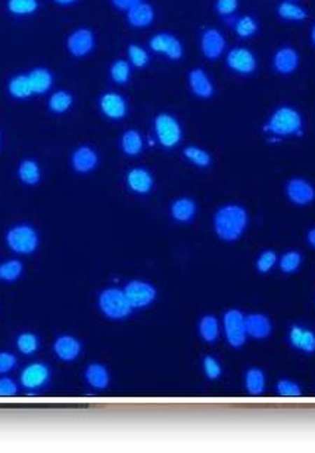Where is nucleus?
<instances>
[{"label":"nucleus","instance_id":"0eeeda50","mask_svg":"<svg viewBox=\"0 0 315 453\" xmlns=\"http://www.w3.org/2000/svg\"><path fill=\"white\" fill-rule=\"evenodd\" d=\"M66 52L76 60H83L89 56L96 48V36L90 28L80 27L71 32L65 41Z\"/></svg>","mask_w":315,"mask_h":453},{"label":"nucleus","instance_id":"393cba45","mask_svg":"<svg viewBox=\"0 0 315 453\" xmlns=\"http://www.w3.org/2000/svg\"><path fill=\"white\" fill-rule=\"evenodd\" d=\"M84 378L88 381V384L96 390H105L111 381L106 366L102 363H90L85 367Z\"/></svg>","mask_w":315,"mask_h":453},{"label":"nucleus","instance_id":"3c124183","mask_svg":"<svg viewBox=\"0 0 315 453\" xmlns=\"http://www.w3.org/2000/svg\"><path fill=\"white\" fill-rule=\"evenodd\" d=\"M311 41H312V45L315 46V25L312 27V30H311Z\"/></svg>","mask_w":315,"mask_h":453},{"label":"nucleus","instance_id":"72a5a7b5","mask_svg":"<svg viewBox=\"0 0 315 453\" xmlns=\"http://www.w3.org/2000/svg\"><path fill=\"white\" fill-rule=\"evenodd\" d=\"M183 155H184L186 160L190 161L193 165L200 167V168L209 167L211 161H212L211 154L208 151L199 148V147H195V145L186 147L183 151Z\"/></svg>","mask_w":315,"mask_h":453},{"label":"nucleus","instance_id":"7ed1b4c3","mask_svg":"<svg viewBox=\"0 0 315 453\" xmlns=\"http://www.w3.org/2000/svg\"><path fill=\"white\" fill-rule=\"evenodd\" d=\"M99 309L108 319L121 320L132 315L134 310L128 302L124 290L120 288H106L99 294L97 300Z\"/></svg>","mask_w":315,"mask_h":453},{"label":"nucleus","instance_id":"ddd939ff","mask_svg":"<svg viewBox=\"0 0 315 453\" xmlns=\"http://www.w3.org/2000/svg\"><path fill=\"white\" fill-rule=\"evenodd\" d=\"M50 378V370L45 363H31L21 372V384L27 390H38L45 387Z\"/></svg>","mask_w":315,"mask_h":453},{"label":"nucleus","instance_id":"58836bf2","mask_svg":"<svg viewBox=\"0 0 315 453\" xmlns=\"http://www.w3.org/2000/svg\"><path fill=\"white\" fill-rule=\"evenodd\" d=\"M40 347V339L33 332H22L17 337V349L22 355L30 356Z\"/></svg>","mask_w":315,"mask_h":453},{"label":"nucleus","instance_id":"b1692460","mask_svg":"<svg viewBox=\"0 0 315 453\" xmlns=\"http://www.w3.org/2000/svg\"><path fill=\"white\" fill-rule=\"evenodd\" d=\"M74 105V95L66 89L55 90L49 95L48 99V109L55 116H64L73 108Z\"/></svg>","mask_w":315,"mask_h":453},{"label":"nucleus","instance_id":"7c9ffc66","mask_svg":"<svg viewBox=\"0 0 315 453\" xmlns=\"http://www.w3.org/2000/svg\"><path fill=\"white\" fill-rule=\"evenodd\" d=\"M6 8L15 17H30L40 9V0H8Z\"/></svg>","mask_w":315,"mask_h":453},{"label":"nucleus","instance_id":"20e7f679","mask_svg":"<svg viewBox=\"0 0 315 453\" xmlns=\"http://www.w3.org/2000/svg\"><path fill=\"white\" fill-rule=\"evenodd\" d=\"M40 238L31 224H17L6 234L8 247L21 256H30L38 248Z\"/></svg>","mask_w":315,"mask_h":453},{"label":"nucleus","instance_id":"8fccbe9b","mask_svg":"<svg viewBox=\"0 0 315 453\" xmlns=\"http://www.w3.org/2000/svg\"><path fill=\"white\" fill-rule=\"evenodd\" d=\"M308 243H309V245L312 247V248H315V229H311L309 232H308Z\"/></svg>","mask_w":315,"mask_h":453},{"label":"nucleus","instance_id":"39448f33","mask_svg":"<svg viewBox=\"0 0 315 453\" xmlns=\"http://www.w3.org/2000/svg\"><path fill=\"white\" fill-rule=\"evenodd\" d=\"M153 129L156 135V140L161 147L167 149L176 148L183 139V129L180 121L168 114V112H161L153 120Z\"/></svg>","mask_w":315,"mask_h":453},{"label":"nucleus","instance_id":"c9c22d12","mask_svg":"<svg viewBox=\"0 0 315 453\" xmlns=\"http://www.w3.org/2000/svg\"><path fill=\"white\" fill-rule=\"evenodd\" d=\"M277 13L280 18L286 21H304L307 20L308 13L304 8H300L292 2H283L277 8Z\"/></svg>","mask_w":315,"mask_h":453},{"label":"nucleus","instance_id":"a19ab883","mask_svg":"<svg viewBox=\"0 0 315 453\" xmlns=\"http://www.w3.org/2000/svg\"><path fill=\"white\" fill-rule=\"evenodd\" d=\"M277 394L283 395V398H299L302 395V388L298 384V382L292 379H280L276 386Z\"/></svg>","mask_w":315,"mask_h":453},{"label":"nucleus","instance_id":"a211bd4d","mask_svg":"<svg viewBox=\"0 0 315 453\" xmlns=\"http://www.w3.org/2000/svg\"><path fill=\"white\" fill-rule=\"evenodd\" d=\"M27 76L28 80H30L34 96L48 95L55 84V76L46 67H36L30 69Z\"/></svg>","mask_w":315,"mask_h":453},{"label":"nucleus","instance_id":"473e14b6","mask_svg":"<svg viewBox=\"0 0 315 453\" xmlns=\"http://www.w3.org/2000/svg\"><path fill=\"white\" fill-rule=\"evenodd\" d=\"M109 77L113 83L120 84H127L132 79V64L127 60H117L113 61L109 67Z\"/></svg>","mask_w":315,"mask_h":453},{"label":"nucleus","instance_id":"f704fd0d","mask_svg":"<svg viewBox=\"0 0 315 453\" xmlns=\"http://www.w3.org/2000/svg\"><path fill=\"white\" fill-rule=\"evenodd\" d=\"M24 273V264L20 260H6L0 263V280L15 282Z\"/></svg>","mask_w":315,"mask_h":453},{"label":"nucleus","instance_id":"2f4dec72","mask_svg":"<svg viewBox=\"0 0 315 453\" xmlns=\"http://www.w3.org/2000/svg\"><path fill=\"white\" fill-rule=\"evenodd\" d=\"M245 387L251 395L262 394L265 390V374L258 367H251L245 375Z\"/></svg>","mask_w":315,"mask_h":453},{"label":"nucleus","instance_id":"4468645a","mask_svg":"<svg viewBox=\"0 0 315 453\" xmlns=\"http://www.w3.org/2000/svg\"><path fill=\"white\" fill-rule=\"evenodd\" d=\"M286 195L296 205H308L315 200V189L305 179L295 177L286 185Z\"/></svg>","mask_w":315,"mask_h":453},{"label":"nucleus","instance_id":"e433bc0d","mask_svg":"<svg viewBox=\"0 0 315 453\" xmlns=\"http://www.w3.org/2000/svg\"><path fill=\"white\" fill-rule=\"evenodd\" d=\"M127 55H128V62H130L132 67H134V68H145L150 62L148 50L136 43L128 45Z\"/></svg>","mask_w":315,"mask_h":453},{"label":"nucleus","instance_id":"4be33fe9","mask_svg":"<svg viewBox=\"0 0 315 453\" xmlns=\"http://www.w3.org/2000/svg\"><path fill=\"white\" fill-rule=\"evenodd\" d=\"M289 342L292 347L299 351H304L307 355L315 353V332L307 330L300 325H293L289 331Z\"/></svg>","mask_w":315,"mask_h":453},{"label":"nucleus","instance_id":"6ab92c4d","mask_svg":"<svg viewBox=\"0 0 315 453\" xmlns=\"http://www.w3.org/2000/svg\"><path fill=\"white\" fill-rule=\"evenodd\" d=\"M153 176L149 170L143 167L132 168L130 172L127 173V185L133 192L139 195H146L153 188Z\"/></svg>","mask_w":315,"mask_h":453},{"label":"nucleus","instance_id":"4c0bfd02","mask_svg":"<svg viewBox=\"0 0 315 453\" xmlns=\"http://www.w3.org/2000/svg\"><path fill=\"white\" fill-rule=\"evenodd\" d=\"M302 254L298 252V251H288L286 254H283V256L280 257L279 260V267H280V271L286 275H290V273H295L298 269L300 267V264H302Z\"/></svg>","mask_w":315,"mask_h":453},{"label":"nucleus","instance_id":"9b49d317","mask_svg":"<svg viewBox=\"0 0 315 453\" xmlns=\"http://www.w3.org/2000/svg\"><path fill=\"white\" fill-rule=\"evenodd\" d=\"M227 67L232 72L243 76H249L256 69L255 55L246 48H234L227 53L225 58Z\"/></svg>","mask_w":315,"mask_h":453},{"label":"nucleus","instance_id":"f8f14e48","mask_svg":"<svg viewBox=\"0 0 315 453\" xmlns=\"http://www.w3.org/2000/svg\"><path fill=\"white\" fill-rule=\"evenodd\" d=\"M227 41L223 33L217 28H206L200 36V50L209 61H216L224 53Z\"/></svg>","mask_w":315,"mask_h":453},{"label":"nucleus","instance_id":"a878e982","mask_svg":"<svg viewBox=\"0 0 315 453\" xmlns=\"http://www.w3.org/2000/svg\"><path fill=\"white\" fill-rule=\"evenodd\" d=\"M196 203L190 198H178L171 205V216L178 223H189L196 216Z\"/></svg>","mask_w":315,"mask_h":453},{"label":"nucleus","instance_id":"a18cd8bd","mask_svg":"<svg viewBox=\"0 0 315 453\" xmlns=\"http://www.w3.org/2000/svg\"><path fill=\"white\" fill-rule=\"evenodd\" d=\"M17 356L9 351H0V374H8L17 367Z\"/></svg>","mask_w":315,"mask_h":453},{"label":"nucleus","instance_id":"37998d69","mask_svg":"<svg viewBox=\"0 0 315 453\" xmlns=\"http://www.w3.org/2000/svg\"><path fill=\"white\" fill-rule=\"evenodd\" d=\"M202 367H204V372H205L206 378H209V379H218L223 375L221 363L216 358H212V356H205L204 358Z\"/></svg>","mask_w":315,"mask_h":453},{"label":"nucleus","instance_id":"bb28decb","mask_svg":"<svg viewBox=\"0 0 315 453\" xmlns=\"http://www.w3.org/2000/svg\"><path fill=\"white\" fill-rule=\"evenodd\" d=\"M8 93L17 101H27L34 96L27 74H17L8 81Z\"/></svg>","mask_w":315,"mask_h":453},{"label":"nucleus","instance_id":"6e6552de","mask_svg":"<svg viewBox=\"0 0 315 453\" xmlns=\"http://www.w3.org/2000/svg\"><path fill=\"white\" fill-rule=\"evenodd\" d=\"M128 302L133 309L149 307L156 300V288L146 280H132L124 288Z\"/></svg>","mask_w":315,"mask_h":453},{"label":"nucleus","instance_id":"c85d7f7f","mask_svg":"<svg viewBox=\"0 0 315 453\" xmlns=\"http://www.w3.org/2000/svg\"><path fill=\"white\" fill-rule=\"evenodd\" d=\"M120 145H121L122 152L125 155H128V157H136V155H139L143 151L145 142H143V137L137 130L130 129V130H125L122 133Z\"/></svg>","mask_w":315,"mask_h":453},{"label":"nucleus","instance_id":"f03ea898","mask_svg":"<svg viewBox=\"0 0 315 453\" xmlns=\"http://www.w3.org/2000/svg\"><path fill=\"white\" fill-rule=\"evenodd\" d=\"M302 116L292 107H281L273 112L264 130L274 137L302 135Z\"/></svg>","mask_w":315,"mask_h":453},{"label":"nucleus","instance_id":"c756f323","mask_svg":"<svg viewBox=\"0 0 315 453\" xmlns=\"http://www.w3.org/2000/svg\"><path fill=\"white\" fill-rule=\"evenodd\" d=\"M199 335L205 343H216L220 337V323L214 315H205L199 322Z\"/></svg>","mask_w":315,"mask_h":453},{"label":"nucleus","instance_id":"c03bdc74","mask_svg":"<svg viewBox=\"0 0 315 453\" xmlns=\"http://www.w3.org/2000/svg\"><path fill=\"white\" fill-rule=\"evenodd\" d=\"M239 0H217L216 11L221 17H230L237 11Z\"/></svg>","mask_w":315,"mask_h":453},{"label":"nucleus","instance_id":"f3484780","mask_svg":"<svg viewBox=\"0 0 315 453\" xmlns=\"http://www.w3.org/2000/svg\"><path fill=\"white\" fill-rule=\"evenodd\" d=\"M53 351L62 362H74L81 355V343L73 335H61L55 339Z\"/></svg>","mask_w":315,"mask_h":453},{"label":"nucleus","instance_id":"412c9836","mask_svg":"<svg viewBox=\"0 0 315 453\" xmlns=\"http://www.w3.org/2000/svg\"><path fill=\"white\" fill-rule=\"evenodd\" d=\"M248 337L255 339H265L273 332V323L262 313H252L245 316Z\"/></svg>","mask_w":315,"mask_h":453},{"label":"nucleus","instance_id":"5701e85b","mask_svg":"<svg viewBox=\"0 0 315 453\" xmlns=\"http://www.w3.org/2000/svg\"><path fill=\"white\" fill-rule=\"evenodd\" d=\"M273 65L279 74L289 76L299 67V55L293 48H281L274 55Z\"/></svg>","mask_w":315,"mask_h":453},{"label":"nucleus","instance_id":"cd10ccee","mask_svg":"<svg viewBox=\"0 0 315 453\" xmlns=\"http://www.w3.org/2000/svg\"><path fill=\"white\" fill-rule=\"evenodd\" d=\"M18 177L27 187H34L41 179V170L37 161L22 160L18 165Z\"/></svg>","mask_w":315,"mask_h":453},{"label":"nucleus","instance_id":"aec40b11","mask_svg":"<svg viewBox=\"0 0 315 453\" xmlns=\"http://www.w3.org/2000/svg\"><path fill=\"white\" fill-rule=\"evenodd\" d=\"M127 22L133 28H148L155 21V9L150 4L143 2L137 4L132 9L125 12Z\"/></svg>","mask_w":315,"mask_h":453},{"label":"nucleus","instance_id":"09e8293b","mask_svg":"<svg viewBox=\"0 0 315 453\" xmlns=\"http://www.w3.org/2000/svg\"><path fill=\"white\" fill-rule=\"evenodd\" d=\"M55 5L62 6V8H69V6H74L78 0H52Z\"/></svg>","mask_w":315,"mask_h":453},{"label":"nucleus","instance_id":"f257e3e1","mask_svg":"<svg viewBox=\"0 0 315 453\" xmlns=\"http://www.w3.org/2000/svg\"><path fill=\"white\" fill-rule=\"evenodd\" d=\"M248 223L249 217L245 208L237 204H227L214 216V231L220 239L233 243L245 234Z\"/></svg>","mask_w":315,"mask_h":453},{"label":"nucleus","instance_id":"79ce46f5","mask_svg":"<svg viewBox=\"0 0 315 453\" xmlns=\"http://www.w3.org/2000/svg\"><path fill=\"white\" fill-rule=\"evenodd\" d=\"M279 257L273 250H267L261 252V256L256 260V269L260 273H268L273 271V267L277 264Z\"/></svg>","mask_w":315,"mask_h":453},{"label":"nucleus","instance_id":"1a4fd4ad","mask_svg":"<svg viewBox=\"0 0 315 453\" xmlns=\"http://www.w3.org/2000/svg\"><path fill=\"white\" fill-rule=\"evenodd\" d=\"M149 48L155 53L165 55L171 61H180L184 55V48L180 39L171 33L155 34L149 41Z\"/></svg>","mask_w":315,"mask_h":453},{"label":"nucleus","instance_id":"9d476101","mask_svg":"<svg viewBox=\"0 0 315 453\" xmlns=\"http://www.w3.org/2000/svg\"><path fill=\"white\" fill-rule=\"evenodd\" d=\"M99 109L109 120H122L128 114L127 99L117 92H106L99 97Z\"/></svg>","mask_w":315,"mask_h":453},{"label":"nucleus","instance_id":"ea45409f","mask_svg":"<svg viewBox=\"0 0 315 453\" xmlns=\"http://www.w3.org/2000/svg\"><path fill=\"white\" fill-rule=\"evenodd\" d=\"M234 32L241 39H249L258 32V24L252 17H243L237 20L234 25Z\"/></svg>","mask_w":315,"mask_h":453},{"label":"nucleus","instance_id":"de8ad7c7","mask_svg":"<svg viewBox=\"0 0 315 453\" xmlns=\"http://www.w3.org/2000/svg\"><path fill=\"white\" fill-rule=\"evenodd\" d=\"M140 2H143V0H111L113 8H117L118 11H124V12L132 9L133 6H136Z\"/></svg>","mask_w":315,"mask_h":453},{"label":"nucleus","instance_id":"dca6fc26","mask_svg":"<svg viewBox=\"0 0 315 453\" xmlns=\"http://www.w3.org/2000/svg\"><path fill=\"white\" fill-rule=\"evenodd\" d=\"M97 163H99V155L92 147L83 145L71 154V167H73L77 173L85 175L93 172V170L97 167Z\"/></svg>","mask_w":315,"mask_h":453},{"label":"nucleus","instance_id":"423d86ee","mask_svg":"<svg viewBox=\"0 0 315 453\" xmlns=\"http://www.w3.org/2000/svg\"><path fill=\"white\" fill-rule=\"evenodd\" d=\"M223 328L227 338V343L234 349H240L245 346L248 339L245 315L237 309L227 310L223 318Z\"/></svg>","mask_w":315,"mask_h":453},{"label":"nucleus","instance_id":"49530a36","mask_svg":"<svg viewBox=\"0 0 315 453\" xmlns=\"http://www.w3.org/2000/svg\"><path fill=\"white\" fill-rule=\"evenodd\" d=\"M18 394L17 382L9 377L0 378V398H12Z\"/></svg>","mask_w":315,"mask_h":453},{"label":"nucleus","instance_id":"2eb2a0df","mask_svg":"<svg viewBox=\"0 0 315 453\" xmlns=\"http://www.w3.org/2000/svg\"><path fill=\"white\" fill-rule=\"evenodd\" d=\"M188 81L192 93L199 99H211L216 93L214 83L204 68H192L188 76Z\"/></svg>","mask_w":315,"mask_h":453}]
</instances>
